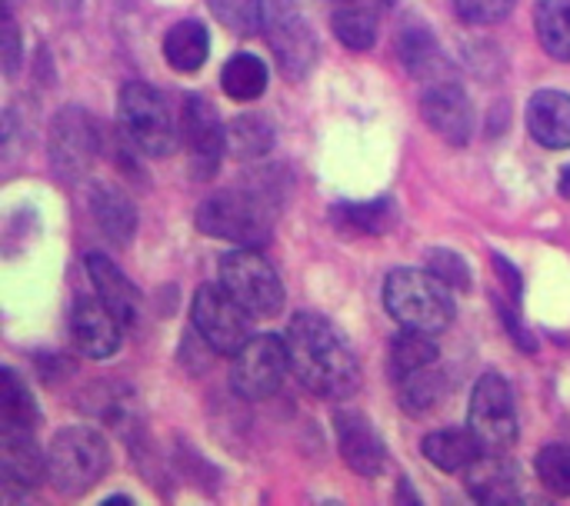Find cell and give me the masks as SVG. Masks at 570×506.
<instances>
[{
  "instance_id": "6da1fadb",
  "label": "cell",
  "mask_w": 570,
  "mask_h": 506,
  "mask_svg": "<svg viewBox=\"0 0 570 506\" xmlns=\"http://www.w3.org/2000/svg\"><path fill=\"white\" fill-rule=\"evenodd\" d=\"M294 377L324 400H347L361 387V367L331 320L321 314H297L284 334Z\"/></svg>"
},
{
  "instance_id": "7a4b0ae2",
  "label": "cell",
  "mask_w": 570,
  "mask_h": 506,
  "mask_svg": "<svg viewBox=\"0 0 570 506\" xmlns=\"http://www.w3.org/2000/svg\"><path fill=\"white\" fill-rule=\"evenodd\" d=\"M384 307L401 327H414L434 337L454 324L451 287L441 284L431 270H394L384 284Z\"/></svg>"
},
{
  "instance_id": "3957f363",
  "label": "cell",
  "mask_w": 570,
  "mask_h": 506,
  "mask_svg": "<svg viewBox=\"0 0 570 506\" xmlns=\"http://www.w3.org/2000/svg\"><path fill=\"white\" fill-rule=\"evenodd\" d=\"M107 467H110L107 440L90 427L60 430L47 450V480L67 497H77L97 487Z\"/></svg>"
},
{
  "instance_id": "277c9868",
  "label": "cell",
  "mask_w": 570,
  "mask_h": 506,
  "mask_svg": "<svg viewBox=\"0 0 570 506\" xmlns=\"http://www.w3.org/2000/svg\"><path fill=\"white\" fill-rule=\"evenodd\" d=\"M117 120L130 150L144 157H170L177 147V130L164 97L150 83H127L117 100Z\"/></svg>"
},
{
  "instance_id": "5b68a950",
  "label": "cell",
  "mask_w": 570,
  "mask_h": 506,
  "mask_svg": "<svg viewBox=\"0 0 570 506\" xmlns=\"http://www.w3.org/2000/svg\"><path fill=\"white\" fill-rule=\"evenodd\" d=\"M220 287L254 320H267L284 310V284L257 247H237L220 260Z\"/></svg>"
},
{
  "instance_id": "8992f818",
  "label": "cell",
  "mask_w": 570,
  "mask_h": 506,
  "mask_svg": "<svg viewBox=\"0 0 570 506\" xmlns=\"http://www.w3.org/2000/svg\"><path fill=\"white\" fill-rule=\"evenodd\" d=\"M197 227L207 237L237 244V247H264L271 240V220L257 197L240 190H220L210 194L197 210Z\"/></svg>"
},
{
  "instance_id": "52a82bcc",
  "label": "cell",
  "mask_w": 570,
  "mask_h": 506,
  "mask_svg": "<svg viewBox=\"0 0 570 506\" xmlns=\"http://www.w3.org/2000/svg\"><path fill=\"white\" fill-rule=\"evenodd\" d=\"M190 320L197 337L224 357H234L250 337H254V317L217 284H204L194 294L190 304Z\"/></svg>"
},
{
  "instance_id": "ba28073f",
  "label": "cell",
  "mask_w": 570,
  "mask_h": 506,
  "mask_svg": "<svg viewBox=\"0 0 570 506\" xmlns=\"http://www.w3.org/2000/svg\"><path fill=\"white\" fill-rule=\"evenodd\" d=\"M264 33H267L271 53L287 80H304L314 70V63L321 57L317 37L294 0H267Z\"/></svg>"
},
{
  "instance_id": "9c48e42d",
  "label": "cell",
  "mask_w": 570,
  "mask_h": 506,
  "mask_svg": "<svg viewBox=\"0 0 570 506\" xmlns=\"http://www.w3.org/2000/svg\"><path fill=\"white\" fill-rule=\"evenodd\" d=\"M468 427L488 454H504L518 440V400L501 374H484L471 394Z\"/></svg>"
},
{
  "instance_id": "30bf717a",
  "label": "cell",
  "mask_w": 570,
  "mask_h": 506,
  "mask_svg": "<svg viewBox=\"0 0 570 506\" xmlns=\"http://www.w3.org/2000/svg\"><path fill=\"white\" fill-rule=\"evenodd\" d=\"M287 370H291V354H287L284 337L261 334V337H250L234 354L230 387H234L237 397L257 404V400H267V397L277 394V387L284 384Z\"/></svg>"
},
{
  "instance_id": "8fae6325",
  "label": "cell",
  "mask_w": 570,
  "mask_h": 506,
  "mask_svg": "<svg viewBox=\"0 0 570 506\" xmlns=\"http://www.w3.org/2000/svg\"><path fill=\"white\" fill-rule=\"evenodd\" d=\"M180 143L187 150V170L194 180H207L217 173L220 157L227 150V127L217 120V110L207 97L190 93L180 110Z\"/></svg>"
},
{
  "instance_id": "7c38bea8",
  "label": "cell",
  "mask_w": 570,
  "mask_h": 506,
  "mask_svg": "<svg viewBox=\"0 0 570 506\" xmlns=\"http://www.w3.org/2000/svg\"><path fill=\"white\" fill-rule=\"evenodd\" d=\"M97 130L90 117L77 107H63L50 127V163L60 180H77L80 173L90 170L97 157Z\"/></svg>"
},
{
  "instance_id": "4fadbf2b",
  "label": "cell",
  "mask_w": 570,
  "mask_h": 506,
  "mask_svg": "<svg viewBox=\"0 0 570 506\" xmlns=\"http://www.w3.org/2000/svg\"><path fill=\"white\" fill-rule=\"evenodd\" d=\"M421 113H424L428 127L451 147H464L474 133V107H471L468 93L458 87V80L431 83L424 90Z\"/></svg>"
},
{
  "instance_id": "5bb4252c",
  "label": "cell",
  "mask_w": 570,
  "mask_h": 506,
  "mask_svg": "<svg viewBox=\"0 0 570 506\" xmlns=\"http://www.w3.org/2000/svg\"><path fill=\"white\" fill-rule=\"evenodd\" d=\"M70 337L77 344V350L90 360H107L117 354L120 337H124V324L120 317L94 294V297H80L70 310Z\"/></svg>"
},
{
  "instance_id": "9a60e30c",
  "label": "cell",
  "mask_w": 570,
  "mask_h": 506,
  "mask_svg": "<svg viewBox=\"0 0 570 506\" xmlns=\"http://www.w3.org/2000/svg\"><path fill=\"white\" fill-rule=\"evenodd\" d=\"M334 430L347 470H354L357 477H381V470L387 467V447L381 434L371 427V420L354 410H344L334 417Z\"/></svg>"
},
{
  "instance_id": "2e32d148",
  "label": "cell",
  "mask_w": 570,
  "mask_h": 506,
  "mask_svg": "<svg viewBox=\"0 0 570 506\" xmlns=\"http://www.w3.org/2000/svg\"><path fill=\"white\" fill-rule=\"evenodd\" d=\"M468 494L484 506H514L521 504V477L514 464H508L501 454H481L464 470Z\"/></svg>"
},
{
  "instance_id": "e0dca14e",
  "label": "cell",
  "mask_w": 570,
  "mask_h": 506,
  "mask_svg": "<svg viewBox=\"0 0 570 506\" xmlns=\"http://www.w3.org/2000/svg\"><path fill=\"white\" fill-rule=\"evenodd\" d=\"M47 474V457H40L30 430H0V477L7 494H27Z\"/></svg>"
},
{
  "instance_id": "ac0fdd59",
  "label": "cell",
  "mask_w": 570,
  "mask_h": 506,
  "mask_svg": "<svg viewBox=\"0 0 570 506\" xmlns=\"http://www.w3.org/2000/svg\"><path fill=\"white\" fill-rule=\"evenodd\" d=\"M83 264H87V277L94 280V294L120 317L124 327L137 324V317H140V294L120 274V267L107 254H87Z\"/></svg>"
},
{
  "instance_id": "d6986e66",
  "label": "cell",
  "mask_w": 570,
  "mask_h": 506,
  "mask_svg": "<svg viewBox=\"0 0 570 506\" xmlns=\"http://www.w3.org/2000/svg\"><path fill=\"white\" fill-rule=\"evenodd\" d=\"M528 130L548 150L570 147V93L564 90H541L528 103Z\"/></svg>"
},
{
  "instance_id": "ffe728a7",
  "label": "cell",
  "mask_w": 570,
  "mask_h": 506,
  "mask_svg": "<svg viewBox=\"0 0 570 506\" xmlns=\"http://www.w3.org/2000/svg\"><path fill=\"white\" fill-rule=\"evenodd\" d=\"M397 50H401V60H404V67L411 70V77L424 80L428 87H431V83H441V80H454L451 63H448V57L441 53V47H438V40L431 37V30H424V27H407V30L401 33Z\"/></svg>"
},
{
  "instance_id": "44dd1931",
  "label": "cell",
  "mask_w": 570,
  "mask_h": 506,
  "mask_svg": "<svg viewBox=\"0 0 570 506\" xmlns=\"http://www.w3.org/2000/svg\"><path fill=\"white\" fill-rule=\"evenodd\" d=\"M90 214L97 220V227L114 240V244H130L134 230H137V210L130 204V197L114 187V183H97L90 190Z\"/></svg>"
},
{
  "instance_id": "7402d4cb",
  "label": "cell",
  "mask_w": 570,
  "mask_h": 506,
  "mask_svg": "<svg viewBox=\"0 0 570 506\" xmlns=\"http://www.w3.org/2000/svg\"><path fill=\"white\" fill-rule=\"evenodd\" d=\"M421 454L441 470V474H464L481 454L484 447L478 444V437L468 430H438L431 437H424Z\"/></svg>"
},
{
  "instance_id": "603a6c76",
  "label": "cell",
  "mask_w": 570,
  "mask_h": 506,
  "mask_svg": "<svg viewBox=\"0 0 570 506\" xmlns=\"http://www.w3.org/2000/svg\"><path fill=\"white\" fill-rule=\"evenodd\" d=\"M210 53V37L200 20H180L164 37V57L177 73H194Z\"/></svg>"
},
{
  "instance_id": "cb8c5ba5",
  "label": "cell",
  "mask_w": 570,
  "mask_h": 506,
  "mask_svg": "<svg viewBox=\"0 0 570 506\" xmlns=\"http://www.w3.org/2000/svg\"><path fill=\"white\" fill-rule=\"evenodd\" d=\"M438 364V344H434V334H424V330H414V327H404L394 340H391V354H387V367H391V377L394 380H404L424 367H434Z\"/></svg>"
},
{
  "instance_id": "d4e9b609",
  "label": "cell",
  "mask_w": 570,
  "mask_h": 506,
  "mask_svg": "<svg viewBox=\"0 0 570 506\" xmlns=\"http://www.w3.org/2000/svg\"><path fill=\"white\" fill-rule=\"evenodd\" d=\"M534 30L548 57L568 63L570 60V0H538Z\"/></svg>"
},
{
  "instance_id": "484cf974",
  "label": "cell",
  "mask_w": 570,
  "mask_h": 506,
  "mask_svg": "<svg viewBox=\"0 0 570 506\" xmlns=\"http://www.w3.org/2000/svg\"><path fill=\"white\" fill-rule=\"evenodd\" d=\"M444 394H448V377L438 370V364L397 380V400L411 417L431 414L444 400Z\"/></svg>"
},
{
  "instance_id": "4316f807",
  "label": "cell",
  "mask_w": 570,
  "mask_h": 506,
  "mask_svg": "<svg viewBox=\"0 0 570 506\" xmlns=\"http://www.w3.org/2000/svg\"><path fill=\"white\" fill-rule=\"evenodd\" d=\"M37 404L17 370L0 374V430H33L37 427Z\"/></svg>"
},
{
  "instance_id": "83f0119b",
  "label": "cell",
  "mask_w": 570,
  "mask_h": 506,
  "mask_svg": "<svg viewBox=\"0 0 570 506\" xmlns=\"http://www.w3.org/2000/svg\"><path fill=\"white\" fill-rule=\"evenodd\" d=\"M220 87L230 100H257L267 90V63L254 53H234L224 63Z\"/></svg>"
},
{
  "instance_id": "f1b7e54d",
  "label": "cell",
  "mask_w": 570,
  "mask_h": 506,
  "mask_svg": "<svg viewBox=\"0 0 570 506\" xmlns=\"http://www.w3.org/2000/svg\"><path fill=\"white\" fill-rule=\"evenodd\" d=\"M271 147H274V130L264 117L247 113L227 127V150L237 160H257V157L271 153Z\"/></svg>"
},
{
  "instance_id": "f546056e",
  "label": "cell",
  "mask_w": 570,
  "mask_h": 506,
  "mask_svg": "<svg viewBox=\"0 0 570 506\" xmlns=\"http://www.w3.org/2000/svg\"><path fill=\"white\" fill-rule=\"evenodd\" d=\"M334 33L347 50H371L377 40V20L364 3H341L334 13Z\"/></svg>"
},
{
  "instance_id": "4dcf8cb0",
  "label": "cell",
  "mask_w": 570,
  "mask_h": 506,
  "mask_svg": "<svg viewBox=\"0 0 570 506\" xmlns=\"http://www.w3.org/2000/svg\"><path fill=\"white\" fill-rule=\"evenodd\" d=\"M334 220L344 227V230H354V234H384L394 220H397V210L391 200H371V204H344L334 210Z\"/></svg>"
},
{
  "instance_id": "1f68e13d",
  "label": "cell",
  "mask_w": 570,
  "mask_h": 506,
  "mask_svg": "<svg viewBox=\"0 0 570 506\" xmlns=\"http://www.w3.org/2000/svg\"><path fill=\"white\" fill-rule=\"evenodd\" d=\"M207 3H210V13L230 33L250 37V33L264 30V10H267L264 0H207Z\"/></svg>"
},
{
  "instance_id": "d6a6232c",
  "label": "cell",
  "mask_w": 570,
  "mask_h": 506,
  "mask_svg": "<svg viewBox=\"0 0 570 506\" xmlns=\"http://www.w3.org/2000/svg\"><path fill=\"white\" fill-rule=\"evenodd\" d=\"M538 477L551 494L570 497V447H561V444L544 447L538 454Z\"/></svg>"
},
{
  "instance_id": "836d02e7",
  "label": "cell",
  "mask_w": 570,
  "mask_h": 506,
  "mask_svg": "<svg viewBox=\"0 0 570 506\" xmlns=\"http://www.w3.org/2000/svg\"><path fill=\"white\" fill-rule=\"evenodd\" d=\"M428 270H431L441 284H448L451 290H468V287H471V270H468L464 257L454 254V250H434L431 260H428Z\"/></svg>"
},
{
  "instance_id": "e575fe53",
  "label": "cell",
  "mask_w": 570,
  "mask_h": 506,
  "mask_svg": "<svg viewBox=\"0 0 570 506\" xmlns=\"http://www.w3.org/2000/svg\"><path fill=\"white\" fill-rule=\"evenodd\" d=\"M514 3L518 0H454L461 20L464 23H474V27H488V23L504 20L514 10Z\"/></svg>"
},
{
  "instance_id": "d590c367",
  "label": "cell",
  "mask_w": 570,
  "mask_h": 506,
  "mask_svg": "<svg viewBox=\"0 0 570 506\" xmlns=\"http://www.w3.org/2000/svg\"><path fill=\"white\" fill-rule=\"evenodd\" d=\"M0 43H3V70H7V77H13L20 67V30L10 13H3V40Z\"/></svg>"
},
{
  "instance_id": "8d00e7d4",
  "label": "cell",
  "mask_w": 570,
  "mask_h": 506,
  "mask_svg": "<svg viewBox=\"0 0 570 506\" xmlns=\"http://www.w3.org/2000/svg\"><path fill=\"white\" fill-rule=\"evenodd\" d=\"M561 194H564V197L570 200V167L564 170V173H561Z\"/></svg>"
},
{
  "instance_id": "74e56055",
  "label": "cell",
  "mask_w": 570,
  "mask_h": 506,
  "mask_svg": "<svg viewBox=\"0 0 570 506\" xmlns=\"http://www.w3.org/2000/svg\"><path fill=\"white\" fill-rule=\"evenodd\" d=\"M364 3H371V7H391L394 0H364Z\"/></svg>"
}]
</instances>
